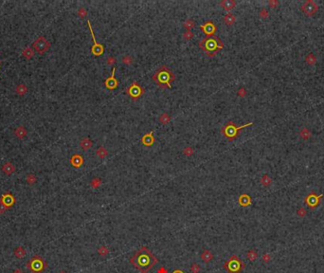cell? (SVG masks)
<instances>
[{
    "label": "cell",
    "instance_id": "obj_21",
    "mask_svg": "<svg viewBox=\"0 0 324 273\" xmlns=\"http://www.w3.org/2000/svg\"><path fill=\"white\" fill-rule=\"evenodd\" d=\"M235 20H236L235 15L233 13H227L224 16V22L226 23V25H228V26L233 25L235 23Z\"/></svg>",
    "mask_w": 324,
    "mask_h": 273
},
{
    "label": "cell",
    "instance_id": "obj_28",
    "mask_svg": "<svg viewBox=\"0 0 324 273\" xmlns=\"http://www.w3.org/2000/svg\"><path fill=\"white\" fill-rule=\"evenodd\" d=\"M14 255L16 256L18 259L24 258L25 255H26V250H25V249L22 248V247H17V248L14 249Z\"/></svg>",
    "mask_w": 324,
    "mask_h": 273
},
{
    "label": "cell",
    "instance_id": "obj_24",
    "mask_svg": "<svg viewBox=\"0 0 324 273\" xmlns=\"http://www.w3.org/2000/svg\"><path fill=\"white\" fill-rule=\"evenodd\" d=\"M96 154H97L98 157L102 159V158H104V157H106L108 156V151H107V149L104 146H101V147L98 148Z\"/></svg>",
    "mask_w": 324,
    "mask_h": 273
},
{
    "label": "cell",
    "instance_id": "obj_7",
    "mask_svg": "<svg viewBox=\"0 0 324 273\" xmlns=\"http://www.w3.org/2000/svg\"><path fill=\"white\" fill-rule=\"evenodd\" d=\"M87 24H88V27H89V29H90V32H91V36H92V40H93V47H92V53H93L95 56H101V54H104V47L102 44H100L97 42V40L95 38V34H94V30L92 29V27H91V24H90V21L88 20L87 21Z\"/></svg>",
    "mask_w": 324,
    "mask_h": 273
},
{
    "label": "cell",
    "instance_id": "obj_26",
    "mask_svg": "<svg viewBox=\"0 0 324 273\" xmlns=\"http://www.w3.org/2000/svg\"><path fill=\"white\" fill-rule=\"evenodd\" d=\"M201 258H202V260H203L205 263H209V261H212V260L213 255H212V252H210L209 250H205V251H203V252H202V254H201Z\"/></svg>",
    "mask_w": 324,
    "mask_h": 273
},
{
    "label": "cell",
    "instance_id": "obj_3",
    "mask_svg": "<svg viewBox=\"0 0 324 273\" xmlns=\"http://www.w3.org/2000/svg\"><path fill=\"white\" fill-rule=\"evenodd\" d=\"M198 45L209 57H214L217 51L224 48V44L222 43V41L216 36L206 37L201 42H199Z\"/></svg>",
    "mask_w": 324,
    "mask_h": 273
},
{
    "label": "cell",
    "instance_id": "obj_22",
    "mask_svg": "<svg viewBox=\"0 0 324 273\" xmlns=\"http://www.w3.org/2000/svg\"><path fill=\"white\" fill-rule=\"evenodd\" d=\"M2 171H3L5 174H12L15 171V168H14V166L12 165V163L7 162V163H5L4 165H3V167H2Z\"/></svg>",
    "mask_w": 324,
    "mask_h": 273
},
{
    "label": "cell",
    "instance_id": "obj_46",
    "mask_svg": "<svg viewBox=\"0 0 324 273\" xmlns=\"http://www.w3.org/2000/svg\"><path fill=\"white\" fill-rule=\"evenodd\" d=\"M270 260H271V255H269V254H264L263 255V261L264 263H268Z\"/></svg>",
    "mask_w": 324,
    "mask_h": 273
},
{
    "label": "cell",
    "instance_id": "obj_34",
    "mask_svg": "<svg viewBox=\"0 0 324 273\" xmlns=\"http://www.w3.org/2000/svg\"><path fill=\"white\" fill-rule=\"evenodd\" d=\"M27 91H28V89H27V87H26L25 85H20L17 86V88H16V92L19 95H24Z\"/></svg>",
    "mask_w": 324,
    "mask_h": 273
},
{
    "label": "cell",
    "instance_id": "obj_1",
    "mask_svg": "<svg viewBox=\"0 0 324 273\" xmlns=\"http://www.w3.org/2000/svg\"><path fill=\"white\" fill-rule=\"evenodd\" d=\"M156 262V258L147 248L140 249L130 259L131 264L141 273H147Z\"/></svg>",
    "mask_w": 324,
    "mask_h": 273
},
{
    "label": "cell",
    "instance_id": "obj_48",
    "mask_svg": "<svg viewBox=\"0 0 324 273\" xmlns=\"http://www.w3.org/2000/svg\"><path fill=\"white\" fill-rule=\"evenodd\" d=\"M13 273H24V272H23V270H22V269H15V270L13 271Z\"/></svg>",
    "mask_w": 324,
    "mask_h": 273
},
{
    "label": "cell",
    "instance_id": "obj_32",
    "mask_svg": "<svg viewBox=\"0 0 324 273\" xmlns=\"http://www.w3.org/2000/svg\"><path fill=\"white\" fill-rule=\"evenodd\" d=\"M248 258L250 260V261H255L257 258H258V253L256 252V250L254 249H251L248 252Z\"/></svg>",
    "mask_w": 324,
    "mask_h": 273
},
{
    "label": "cell",
    "instance_id": "obj_35",
    "mask_svg": "<svg viewBox=\"0 0 324 273\" xmlns=\"http://www.w3.org/2000/svg\"><path fill=\"white\" fill-rule=\"evenodd\" d=\"M193 36H194V34H193V32H192V30H185L184 33H183V38L188 40V41L191 40Z\"/></svg>",
    "mask_w": 324,
    "mask_h": 273
},
{
    "label": "cell",
    "instance_id": "obj_17",
    "mask_svg": "<svg viewBox=\"0 0 324 273\" xmlns=\"http://www.w3.org/2000/svg\"><path fill=\"white\" fill-rule=\"evenodd\" d=\"M80 145L81 147L84 149V150H88V149H90L92 147V145H93V142H92V141L90 140L89 138L87 137H84L82 138V141L80 142Z\"/></svg>",
    "mask_w": 324,
    "mask_h": 273
},
{
    "label": "cell",
    "instance_id": "obj_11",
    "mask_svg": "<svg viewBox=\"0 0 324 273\" xmlns=\"http://www.w3.org/2000/svg\"><path fill=\"white\" fill-rule=\"evenodd\" d=\"M27 266L30 267L34 273H39L44 269L43 261L39 256H35L30 261H29L27 264Z\"/></svg>",
    "mask_w": 324,
    "mask_h": 273
},
{
    "label": "cell",
    "instance_id": "obj_36",
    "mask_svg": "<svg viewBox=\"0 0 324 273\" xmlns=\"http://www.w3.org/2000/svg\"><path fill=\"white\" fill-rule=\"evenodd\" d=\"M259 15H260V17L264 18V19H266L267 17L269 16V13H268V11H267V10H266L265 8H263V9H262L261 11H260Z\"/></svg>",
    "mask_w": 324,
    "mask_h": 273
},
{
    "label": "cell",
    "instance_id": "obj_8",
    "mask_svg": "<svg viewBox=\"0 0 324 273\" xmlns=\"http://www.w3.org/2000/svg\"><path fill=\"white\" fill-rule=\"evenodd\" d=\"M300 9L307 16H312L313 14H315L317 12L318 6L314 0H307V1H305L301 5Z\"/></svg>",
    "mask_w": 324,
    "mask_h": 273
},
{
    "label": "cell",
    "instance_id": "obj_49",
    "mask_svg": "<svg viewBox=\"0 0 324 273\" xmlns=\"http://www.w3.org/2000/svg\"><path fill=\"white\" fill-rule=\"evenodd\" d=\"M60 273H65V272H60Z\"/></svg>",
    "mask_w": 324,
    "mask_h": 273
},
{
    "label": "cell",
    "instance_id": "obj_20",
    "mask_svg": "<svg viewBox=\"0 0 324 273\" xmlns=\"http://www.w3.org/2000/svg\"><path fill=\"white\" fill-rule=\"evenodd\" d=\"M300 137L302 138V140L307 141V140H309V138L312 137V133H311V131L309 129H308V128L303 127V128H301L300 131Z\"/></svg>",
    "mask_w": 324,
    "mask_h": 273
},
{
    "label": "cell",
    "instance_id": "obj_29",
    "mask_svg": "<svg viewBox=\"0 0 324 273\" xmlns=\"http://www.w3.org/2000/svg\"><path fill=\"white\" fill-rule=\"evenodd\" d=\"M14 134H15V135H16L19 138H24L26 135H27V131H26L25 127H23V126H19V127H17V128H16V129H15Z\"/></svg>",
    "mask_w": 324,
    "mask_h": 273
},
{
    "label": "cell",
    "instance_id": "obj_14",
    "mask_svg": "<svg viewBox=\"0 0 324 273\" xmlns=\"http://www.w3.org/2000/svg\"><path fill=\"white\" fill-rule=\"evenodd\" d=\"M155 141H156V140H155V137H154V131H150L149 133L145 134V135H143L141 138L142 144L148 147L152 146L153 144L155 143Z\"/></svg>",
    "mask_w": 324,
    "mask_h": 273
},
{
    "label": "cell",
    "instance_id": "obj_9",
    "mask_svg": "<svg viewBox=\"0 0 324 273\" xmlns=\"http://www.w3.org/2000/svg\"><path fill=\"white\" fill-rule=\"evenodd\" d=\"M322 197H323L322 194H320V195H317V194H316L315 193L313 192L310 194L307 195V196L305 197V199H304V201H305V203H306V205L308 206V207H309L310 209H312V210H314V209H316L318 205H320V200H321Z\"/></svg>",
    "mask_w": 324,
    "mask_h": 273
},
{
    "label": "cell",
    "instance_id": "obj_37",
    "mask_svg": "<svg viewBox=\"0 0 324 273\" xmlns=\"http://www.w3.org/2000/svg\"><path fill=\"white\" fill-rule=\"evenodd\" d=\"M23 55L25 56V57L26 58H30V57H32V55H33V51H32V49H26L24 51H23Z\"/></svg>",
    "mask_w": 324,
    "mask_h": 273
},
{
    "label": "cell",
    "instance_id": "obj_40",
    "mask_svg": "<svg viewBox=\"0 0 324 273\" xmlns=\"http://www.w3.org/2000/svg\"><path fill=\"white\" fill-rule=\"evenodd\" d=\"M78 15L81 18H84V17H86V15H87V11L84 8H80L79 11H78Z\"/></svg>",
    "mask_w": 324,
    "mask_h": 273
},
{
    "label": "cell",
    "instance_id": "obj_23",
    "mask_svg": "<svg viewBox=\"0 0 324 273\" xmlns=\"http://www.w3.org/2000/svg\"><path fill=\"white\" fill-rule=\"evenodd\" d=\"M317 59L316 55L314 54V53H309V54H308V55L306 56V57H305V62H306V64H307L308 65H310V66L315 65H316V63H317Z\"/></svg>",
    "mask_w": 324,
    "mask_h": 273
},
{
    "label": "cell",
    "instance_id": "obj_27",
    "mask_svg": "<svg viewBox=\"0 0 324 273\" xmlns=\"http://www.w3.org/2000/svg\"><path fill=\"white\" fill-rule=\"evenodd\" d=\"M272 183V178L268 176V174H264L261 178V184L263 185L264 187H268L270 186V184Z\"/></svg>",
    "mask_w": 324,
    "mask_h": 273
},
{
    "label": "cell",
    "instance_id": "obj_39",
    "mask_svg": "<svg viewBox=\"0 0 324 273\" xmlns=\"http://www.w3.org/2000/svg\"><path fill=\"white\" fill-rule=\"evenodd\" d=\"M297 214H298V216H300V218H303V217H305V215L307 214V212L304 208L301 207L297 210Z\"/></svg>",
    "mask_w": 324,
    "mask_h": 273
},
{
    "label": "cell",
    "instance_id": "obj_18",
    "mask_svg": "<svg viewBox=\"0 0 324 273\" xmlns=\"http://www.w3.org/2000/svg\"><path fill=\"white\" fill-rule=\"evenodd\" d=\"M239 203L241 206H243V207H245V206H249L251 204V197L249 196L248 194H242L240 195L239 197Z\"/></svg>",
    "mask_w": 324,
    "mask_h": 273
},
{
    "label": "cell",
    "instance_id": "obj_31",
    "mask_svg": "<svg viewBox=\"0 0 324 273\" xmlns=\"http://www.w3.org/2000/svg\"><path fill=\"white\" fill-rule=\"evenodd\" d=\"M121 62H122V64H124L126 65H130L134 63V59L129 55H125L121 58Z\"/></svg>",
    "mask_w": 324,
    "mask_h": 273
},
{
    "label": "cell",
    "instance_id": "obj_16",
    "mask_svg": "<svg viewBox=\"0 0 324 273\" xmlns=\"http://www.w3.org/2000/svg\"><path fill=\"white\" fill-rule=\"evenodd\" d=\"M70 162H71V164H72V165H73L74 167H77V168H78V167H80V166L83 165V163H84V158H83V157L81 156V155L76 154V155H74V156L71 157Z\"/></svg>",
    "mask_w": 324,
    "mask_h": 273
},
{
    "label": "cell",
    "instance_id": "obj_43",
    "mask_svg": "<svg viewBox=\"0 0 324 273\" xmlns=\"http://www.w3.org/2000/svg\"><path fill=\"white\" fill-rule=\"evenodd\" d=\"M237 94H238V96H239V97H241V98H245V95H246V89L245 88V87H241V88H239V90H238V92H237Z\"/></svg>",
    "mask_w": 324,
    "mask_h": 273
},
{
    "label": "cell",
    "instance_id": "obj_42",
    "mask_svg": "<svg viewBox=\"0 0 324 273\" xmlns=\"http://www.w3.org/2000/svg\"><path fill=\"white\" fill-rule=\"evenodd\" d=\"M35 181H36V177H35L34 174H29V176L27 177V182L29 184H33Z\"/></svg>",
    "mask_w": 324,
    "mask_h": 273
},
{
    "label": "cell",
    "instance_id": "obj_41",
    "mask_svg": "<svg viewBox=\"0 0 324 273\" xmlns=\"http://www.w3.org/2000/svg\"><path fill=\"white\" fill-rule=\"evenodd\" d=\"M268 5H269L270 8L276 9L280 5V3H279V1H278V0H269V1H268Z\"/></svg>",
    "mask_w": 324,
    "mask_h": 273
},
{
    "label": "cell",
    "instance_id": "obj_6",
    "mask_svg": "<svg viewBox=\"0 0 324 273\" xmlns=\"http://www.w3.org/2000/svg\"><path fill=\"white\" fill-rule=\"evenodd\" d=\"M144 88L140 85L137 84L136 81H134L133 83L127 87L126 92L127 94L129 95V97L133 101H137L144 94Z\"/></svg>",
    "mask_w": 324,
    "mask_h": 273
},
{
    "label": "cell",
    "instance_id": "obj_10",
    "mask_svg": "<svg viewBox=\"0 0 324 273\" xmlns=\"http://www.w3.org/2000/svg\"><path fill=\"white\" fill-rule=\"evenodd\" d=\"M49 46H50V44L45 37H39L34 42L33 48L37 52H39L40 54H43L49 49Z\"/></svg>",
    "mask_w": 324,
    "mask_h": 273
},
{
    "label": "cell",
    "instance_id": "obj_5",
    "mask_svg": "<svg viewBox=\"0 0 324 273\" xmlns=\"http://www.w3.org/2000/svg\"><path fill=\"white\" fill-rule=\"evenodd\" d=\"M244 267H245V264L236 256L231 257L225 265V269L229 273H239Z\"/></svg>",
    "mask_w": 324,
    "mask_h": 273
},
{
    "label": "cell",
    "instance_id": "obj_38",
    "mask_svg": "<svg viewBox=\"0 0 324 273\" xmlns=\"http://www.w3.org/2000/svg\"><path fill=\"white\" fill-rule=\"evenodd\" d=\"M101 184V180L100 178H98V177L92 179V181H91V186L93 188H98Z\"/></svg>",
    "mask_w": 324,
    "mask_h": 273
},
{
    "label": "cell",
    "instance_id": "obj_33",
    "mask_svg": "<svg viewBox=\"0 0 324 273\" xmlns=\"http://www.w3.org/2000/svg\"><path fill=\"white\" fill-rule=\"evenodd\" d=\"M183 155H185V156H186V157H192V155L194 154V150H193V149L192 148V147H190V146H187V147H185L184 149H183Z\"/></svg>",
    "mask_w": 324,
    "mask_h": 273
},
{
    "label": "cell",
    "instance_id": "obj_45",
    "mask_svg": "<svg viewBox=\"0 0 324 273\" xmlns=\"http://www.w3.org/2000/svg\"><path fill=\"white\" fill-rule=\"evenodd\" d=\"M191 270H192V273H198L199 270H200V266L197 264H193L191 266Z\"/></svg>",
    "mask_w": 324,
    "mask_h": 273
},
{
    "label": "cell",
    "instance_id": "obj_2",
    "mask_svg": "<svg viewBox=\"0 0 324 273\" xmlns=\"http://www.w3.org/2000/svg\"><path fill=\"white\" fill-rule=\"evenodd\" d=\"M176 80V75H174L172 70L168 66L162 65L159 68L157 71L153 76V81L160 87L161 89L165 88H172V83Z\"/></svg>",
    "mask_w": 324,
    "mask_h": 273
},
{
    "label": "cell",
    "instance_id": "obj_47",
    "mask_svg": "<svg viewBox=\"0 0 324 273\" xmlns=\"http://www.w3.org/2000/svg\"><path fill=\"white\" fill-rule=\"evenodd\" d=\"M8 209V207H6L1 201H0V213H4V212Z\"/></svg>",
    "mask_w": 324,
    "mask_h": 273
},
{
    "label": "cell",
    "instance_id": "obj_44",
    "mask_svg": "<svg viewBox=\"0 0 324 273\" xmlns=\"http://www.w3.org/2000/svg\"><path fill=\"white\" fill-rule=\"evenodd\" d=\"M106 63H107V65H114L116 63V59L113 57V56H108L107 59H106Z\"/></svg>",
    "mask_w": 324,
    "mask_h": 273
},
{
    "label": "cell",
    "instance_id": "obj_30",
    "mask_svg": "<svg viewBox=\"0 0 324 273\" xmlns=\"http://www.w3.org/2000/svg\"><path fill=\"white\" fill-rule=\"evenodd\" d=\"M183 27L186 29L187 30H191L192 28L195 27V22L193 21L192 19H187L186 21L184 22L183 24Z\"/></svg>",
    "mask_w": 324,
    "mask_h": 273
},
{
    "label": "cell",
    "instance_id": "obj_13",
    "mask_svg": "<svg viewBox=\"0 0 324 273\" xmlns=\"http://www.w3.org/2000/svg\"><path fill=\"white\" fill-rule=\"evenodd\" d=\"M116 69H117V68H116V66H114V68H113V69H112V75L110 77H108V78L104 82L105 87H106L107 89L113 90V89L117 88L118 85H119V82H118V80L116 79V77H115Z\"/></svg>",
    "mask_w": 324,
    "mask_h": 273
},
{
    "label": "cell",
    "instance_id": "obj_19",
    "mask_svg": "<svg viewBox=\"0 0 324 273\" xmlns=\"http://www.w3.org/2000/svg\"><path fill=\"white\" fill-rule=\"evenodd\" d=\"M1 202L6 206V207H11V206L13 204L14 202V198L12 194H5L3 195V198L1 200Z\"/></svg>",
    "mask_w": 324,
    "mask_h": 273
},
{
    "label": "cell",
    "instance_id": "obj_12",
    "mask_svg": "<svg viewBox=\"0 0 324 273\" xmlns=\"http://www.w3.org/2000/svg\"><path fill=\"white\" fill-rule=\"evenodd\" d=\"M200 28L203 30V32L207 35V37L214 36V33L216 32V29H217V27H216V25L212 21L206 22L205 24L200 26Z\"/></svg>",
    "mask_w": 324,
    "mask_h": 273
},
{
    "label": "cell",
    "instance_id": "obj_15",
    "mask_svg": "<svg viewBox=\"0 0 324 273\" xmlns=\"http://www.w3.org/2000/svg\"><path fill=\"white\" fill-rule=\"evenodd\" d=\"M220 6L222 7L225 11L230 12L231 10H233L236 6V2L234 0H222L220 2Z\"/></svg>",
    "mask_w": 324,
    "mask_h": 273
},
{
    "label": "cell",
    "instance_id": "obj_25",
    "mask_svg": "<svg viewBox=\"0 0 324 273\" xmlns=\"http://www.w3.org/2000/svg\"><path fill=\"white\" fill-rule=\"evenodd\" d=\"M159 121H160L161 124L166 125L170 121H171V116H170L166 112L163 113V114H161L160 116H159Z\"/></svg>",
    "mask_w": 324,
    "mask_h": 273
},
{
    "label": "cell",
    "instance_id": "obj_4",
    "mask_svg": "<svg viewBox=\"0 0 324 273\" xmlns=\"http://www.w3.org/2000/svg\"><path fill=\"white\" fill-rule=\"evenodd\" d=\"M250 125H253V122H252V121L246 123V124L242 125V126H236L233 121H228L227 124H226L222 128L221 133H222L229 141H231L235 140L237 137H239L240 131L243 129V128H245V127L250 126Z\"/></svg>",
    "mask_w": 324,
    "mask_h": 273
}]
</instances>
